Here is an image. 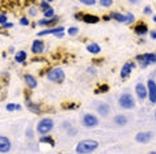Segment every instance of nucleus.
I'll list each match as a JSON object with an SVG mask.
<instances>
[{
    "instance_id": "1",
    "label": "nucleus",
    "mask_w": 156,
    "mask_h": 154,
    "mask_svg": "<svg viewBox=\"0 0 156 154\" xmlns=\"http://www.w3.org/2000/svg\"><path fill=\"white\" fill-rule=\"evenodd\" d=\"M97 148H98V142L96 140H84L76 145L75 150L77 154H89L93 153Z\"/></svg>"
},
{
    "instance_id": "2",
    "label": "nucleus",
    "mask_w": 156,
    "mask_h": 154,
    "mask_svg": "<svg viewBox=\"0 0 156 154\" xmlns=\"http://www.w3.org/2000/svg\"><path fill=\"white\" fill-rule=\"evenodd\" d=\"M119 106L125 110H131L134 109V106H135V101H134V98L131 94L129 93H123L122 95L119 97V101H118Z\"/></svg>"
},
{
    "instance_id": "3",
    "label": "nucleus",
    "mask_w": 156,
    "mask_h": 154,
    "mask_svg": "<svg viewBox=\"0 0 156 154\" xmlns=\"http://www.w3.org/2000/svg\"><path fill=\"white\" fill-rule=\"evenodd\" d=\"M53 128H54V122L47 118L42 119V120L37 124V132L40 135H47Z\"/></svg>"
},
{
    "instance_id": "4",
    "label": "nucleus",
    "mask_w": 156,
    "mask_h": 154,
    "mask_svg": "<svg viewBox=\"0 0 156 154\" xmlns=\"http://www.w3.org/2000/svg\"><path fill=\"white\" fill-rule=\"evenodd\" d=\"M136 62L139 63V65L142 68H146V67H148L150 64H155L156 63V54L138 55V56H136Z\"/></svg>"
},
{
    "instance_id": "5",
    "label": "nucleus",
    "mask_w": 156,
    "mask_h": 154,
    "mask_svg": "<svg viewBox=\"0 0 156 154\" xmlns=\"http://www.w3.org/2000/svg\"><path fill=\"white\" fill-rule=\"evenodd\" d=\"M64 72L62 68H53V69H50L47 72V79L50 81H53V82H62L64 80Z\"/></svg>"
},
{
    "instance_id": "6",
    "label": "nucleus",
    "mask_w": 156,
    "mask_h": 154,
    "mask_svg": "<svg viewBox=\"0 0 156 154\" xmlns=\"http://www.w3.org/2000/svg\"><path fill=\"white\" fill-rule=\"evenodd\" d=\"M147 97L151 103H156V82L154 80H148L147 82Z\"/></svg>"
},
{
    "instance_id": "7",
    "label": "nucleus",
    "mask_w": 156,
    "mask_h": 154,
    "mask_svg": "<svg viewBox=\"0 0 156 154\" xmlns=\"http://www.w3.org/2000/svg\"><path fill=\"white\" fill-rule=\"evenodd\" d=\"M81 122H83V126L87 128H93V127L98 126V119L92 114H85Z\"/></svg>"
},
{
    "instance_id": "8",
    "label": "nucleus",
    "mask_w": 156,
    "mask_h": 154,
    "mask_svg": "<svg viewBox=\"0 0 156 154\" xmlns=\"http://www.w3.org/2000/svg\"><path fill=\"white\" fill-rule=\"evenodd\" d=\"M47 34H54L55 37H58V38H62L64 35V28L63 26H58V28H54V29H47V30H42L37 34V35H47Z\"/></svg>"
},
{
    "instance_id": "9",
    "label": "nucleus",
    "mask_w": 156,
    "mask_h": 154,
    "mask_svg": "<svg viewBox=\"0 0 156 154\" xmlns=\"http://www.w3.org/2000/svg\"><path fill=\"white\" fill-rule=\"evenodd\" d=\"M152 136H154L152 132H139V133L135 136V140H136V142H139V144H147V142H150Z\"/></svg>"
},
{
    "instance_id": "10",
    "label": "nucleus",
    "mask_w": 156,
    "mask_h": 154,
    "mask_svg": "<svg viewBox=\"0 0 156 154\" xmlns=\"http://www.w3.org/2000/svg\"><path fill=\"white\" fill-rule=\"evenodd\" d=\"M134 67H135V64L130 63V62L123 64V67L121 68V77H122V79H127V77L131 75V71L134 69Z\"/></svg>"
},
{
    "instance_id": "11",
    "label": "nucleus",
    "mask_w": 156,
    "mask_h": 154,
    "mask_svg": "<svg viewBox=\"0 0 156 154\" xmlns=\"http://www.w3.org/2000/svg\"><path fill=\"white\" fill-rule=\"evenodd\" d=\"M135 93H136V97L139 98L140 101L146 99V98H147V86H144V85H143L142 82L136 84V86H135Z\"/></svg>"
},
{
    "instance_id": "12",
    "label": "nucleus",
    "mask_w": 156,
    "mask_h": 154,
    "mask_svg": "<svg viewBox=\"0 0 156 154\" xmlns=\"http://www.w3.org/2000/svg\"><path fill=\"white\" fill-rule=\"evenodd\" d=\"M11 150V141L8 137L0 136V153H8Z\"/></svg>"
},
{
    "instance_id": "13",
    "label": "nucleus",
    "mask_w": 156,
    "mask_h": 154,
    "mask_svg": "<svg viewBox=\"0 0 156 154\" xmlns=\"http://www.w3.org/2000/svg\"><path fill=\"white\" fill-rule=\"evenodd\" d=\"M43 50H45V45H43L42 41H40V39L33 41V43H32V52L33 54H42Z\"/></svg>"
},
{
    "instance_id": "14",
    "label": "nucleus",
    "mask_w": 156,
    "mask_h": 154,
    "mask_svg": "<svg viewBox=\"0 0 156 154\" xmlns=\"http://www.w3.org/2000/svg\"><path fill=\"white\" fill-rule=\"evenodd\" d=\"M81 21H84L85 24H89V25H93V24H97L100 18L97 16H94V15H83V20Z\"/></svg>"
},
{
    "instance_id": "15",
    "label": "nucleus",
    "mask_w": 156,
    "mask_h": 154,
    "mask_svg": "<svg viewBox=\"0 0 156 154\" xmlns=\"http://www.w3.org/2000/svg\"><path fill=\"white\" fill-rule=\"evenodd\" d=\"M148 32V28H147V25L144 22H139L135 26V34L136 35H144Z\"/></svg>"
},
{
    "instance_id": "16",
    "label": "nucleus",
    "mask_w": 156,
    "mask_h": 154,
    "mask_svg": "<svg viewBox=\"0 0 156 154\" xmlns=\"http://www.w3.org/2000/svg\"><path fill=\"white\" fill-rule=\"evenodd\" d=\"M97 111L101 116H108V115H109V111H110V107H109V105H106V103H100L98 107H97Z\"/></svg>"
},
{
    "instance_id": "17",
    "label": "nucleus",
    "mask_w": 156,
    "mask_h": 154,
    "mask_svg": "<svg viewBox=\"0 0 156 154\" xmlns=\"http://www.w3.org/2000/svg\"><path fill=\"white\" fill-rule=\"evenodd\" d=\"M58 16H54L51 17V18H46V20H40L38 21V25H41V26H49V25H54L55 22H58Z\"/></svg>"
},
{
    "instance_id": "18",
    "label": "nucleus",
    "mask_w": 156,
    "mask_h": 154,
    "mask_svg": "<svg viewBox=\"0 0 156 154\" xmlns=\"http://www.w3.org/2000/svg\"><path fill=\"white\" fill-rule=\"evenodd\" d=\"M25 82H27V85L30 88V89H34V88H37V80L34 79V77L32 75H25Z\"/></svg>"
},
{
    "instance_id": "19",
    "label": "nucleus",
    "mask_w": 156,
    "mask_h": 154,
    "mask_svg": "<svg viewBox=\"0 0 156 154\" xmlns=\"http://www.w3.org/2000/svg\"><path fill=\"white\" fill-rule=\"evenodd\" d=\"M110 18H113V20H115V21H118V22L126 24L127 17H126V15H121V13H118V12H113V13H110Z\"/></svg>"
},
{
    "instance_id": "20",
    "label": "nucleus",
    "mask_w": 156,
    "mask_h": 154,
    "mask_svg": "<svg viewBox=\"0 0 156 154\" xmlns=\"http://www.w3.org/2000/svg\"><path fill=\"white\" fill-rule=\"evenodd\" d=\"M126 123H127V118L125 116V115H117V116L114 118V124L118 126V127L126 126Z\"/></svg>"
},
{
    "instance_id": "21",
    "label": "nucleus",
    "mask_w": 156,
    "mask_h": 154,
    "mask_svg": "<svg viewBox=\"0 0 156 154\" xmlns=\"http://www.w3.org/2000/svg\"><path fill=\"white\" fill-rule=\"evenodd\" d=\"M25 60H27V52L25 51H17V52L15 54V62L16 63H24Z\"/></svg>"
},
{
    "instance_id": "22",
    "label": "nucleus",
    "mask_w": 156,
    "mask_h": 154,
    "mask_svg": "<svg viewBox=\"0 0 156 154\" xmlns=\"http://www.w3.org/2000/svg\"><path fill=\"white\" fill-rule=\"evenodd\" d=\"M87 51L90 54H93V55H97V54H100L101 49H100V46L97 43H90V45L87 46Z\"/></svg>"
},
{
    "instance_id": "23",
    "label": "nucleus",
    "mask_w": 156,
    "mask_h": 154,
    "mask_svg": "<svg viewBox=\"0 0 156 154\" xmlns=\"http://www.w3.org/2000/svg\"><path fill=\"white\" fill-rule=\"evenodd\" d=\"M40 142H45V144H49L50 146H55V141L53 140V137H49V136H46V135H41V139H40Z\"/></svg>"
},
{
    "instance_id": "24",
    "label": "nucleus",
    "mask_w": 156,
    "mask_h": 154,
    "mask_svg": "<svg viewBox=\"0 0 156 154\" xmlns=\"http://www.w3.org/2000/svg\"><path fill=\"white\" fill-rule=\"evenodd\" d=\"M28 107L30 111H33V112H36V114H40V106L36 105V103H33V102H29L28 101Z\"/></svg>"
},
{
    "instance_id": "25",
    "label": "nucleus",
    "mask_w": 156,
    "mask_h": 154,
    "mask_svg": "<svg viewBox=\"0 0 156 154\" xmlns=\"http://www.w3.org/2000/svg\"><path fill=\"white\" fill-rule=\"evenodd\" d=\"M43 16H45L46 18H51V17H54V16H55V11L50 7L49 9H46L45 12H43Z\"/></svg>"
},
{
    "instance_id": "26",
    "label": "nucleus",
    "mask_w": 156,
    "mask_h": 154,
    "mask_svg": "<svg viewBox=\"0 0 156 154\" xmlns=\"http://www.w3.org/2000/svg\"><path fill=\"white\" fill-rule=\"evenodd\" d=\"M112 4H113V0H100V5H102L105 8H109Z\"/></svg>"
},
{
    "instance_id": "27",
    "label": "nucleus",
    "mask_w": 156,
    "mask_h": 154,
    "mask_svg": "<svg viewBox=\"0 0 156 154\" xmlns=\"http://www.w3.org/2000/svg\"><path fill=\"white\" fill-rule=\"evenodd\" d=\"M40 7H41V9H42V12H45L46 9H49L50 8V4H49V2H41V4H40Z\"/></svg>"
},
{
    "instance_id": "28",
    "label": "nucleus",
    "mask_w": 156,
    "mask_h": 154,
    "mask_svg": "<svg viewBox=\"0 0 156 154\" xmlns=\"http://www.w3.org/2000/svg\"><path fill=\"white\" fill-rule=\"evenodd\" d=\"M126 17H127V20H126V25L133 24L134 21H135V17H134V15H133V13H127V15H126Z\"/></svg>"
},
{
    "instance_id": "29",
    "label": "nucleus",
    "mask_w": 156,
    "mask_h": 154,
    "mask_svg": "<svg viewBox=\"0 0 156 154\" xmlns=\"http://www.w3.org/2000/svg\"><path fill=\"white\" fill-rule=\"evenodd\" d=\"M67 33H68V35H76V34L79 33V29H77V28H73V26H72V28L68 29V32H67Z\"/></svg>"
},
{
    "instance_id": "30",
    "label": "nucleus",
    "mask_w": 156,
    "mask_h": 154,
    "mask_svg": "<svg viewBox=\"0 0 156 154\" xmlns=\"http://www.w3.org/2000/svg\"><path fill=\"white\" fill-rule=\"evenodd\" d=\"M81 4H85V5H94L96 4V0H80Z\"/></svg>"
},
{
    "instance_id": "31",
    "label": "nucleus",
    "mask_w": 156,
    "mask_h": 154,
    "mask_svg": "<svg viewBox=\"0 0 156 154\" xmlns=\"http://www.w3.org/2000/svg\"><path fill=\"white\" fill-rule=\"evenodd\" d=\"M108 90H109V86H108V85H101L100 89L96 90V93H104V92H108Z\"/></svg>"
},
{
    "instance_id": "32",
    "label": "nucleus",
    "mask_w": 156,
    "mask_h": 154,
    "mask_svg": "<svg viewBox=\"0 0 156 154\" xmlns=\"http://www.w3.org/2000/svg\"><path fill=\"white\" fill-rule=\"evenodd\" d=\"M20 24L23 25V26H28V25H29V20L27 18V17H21V18H20Z\"/></svg>"
},
{
    "instance_id": "33",
    "label": "nucleus",
    "mask_w": 156,
    "mask_h": 154,
    "mask_svg": "<svg viewBox=\"0 0 156 154\" xmlns=\"http://www.w3.org/2000/svg\"><path fill=\"white\" fill-rule=\"evenodd\" d=\"M37 13H38V9H37L36 7H30V8H29V15L37 16Z\"/></svg>"
},
{
    "instance_id": "34",
    "label": "nucleus",
    "mask_w": 156,
    "mask_h": 154,
    "mask_svg": "<svg viewBox=\"0 0 156 154\" xmlns=\"http://www.w3.org/2000/svg\"><path fill=\"white\" fill-rule=\"evenodd\" d=\"M5 22H7V15H4V13H0V25L5 24Z\"/></svg>"
},
{
    "instance_id": "35",
    "label": "nucleus",
    "mask_w": 156,
    "mask_h": 154,
    "mask_svg": "<svg viewBox=\"0 0 156 154\" xmlns=\"http://www.w3.org/2000/svg\"><path fill=\"white\" fill-rule=\"evenodd\" d=\"M143 12H144V15H152V9H151L150 7H146L144 9H143Z\"/></svg>"
},
{
    "instance_id": "36",
    "label": "nucleus",
    "mask_w": 156,
    "mask_h": 154,
    "mask_svg": "<svg viewBox=\"0 0 156 154\" xmlns=\"http://www.w3.org/2000/svg\"><path fill=\"white\" fill-rule=\"evenodd\" d=\"M2 26L5 28V29H11V28H13V24H12V22H5V24H3Z\"/></svg>"
},
{
    "instance_id": "37",
    "label": "nucleus",
    "mask_w": 156,
    "mask_h": 154,
    "mask_svg": "<svg viewBox=\"0 0 156 154\" xmlns=\"http://www.w3.org/2000/svg\"><path fill=\"white\" fill-rule=\"evenodd\" d=\"M15 103H9V105H7V110L8 111H15Z\"/></svg>"
},
{
    "instance_id": "38",
    "label": "nucleus",
    "mask_w": 156,
    "mask_h": 154,
    "mask_svg": "<svg viewBox=\"0 0 156 154\" xmlns=\"http://www.w3.org/2000/svg\"><path fill=\"white\" fill-rule=\"evenodd\" d=\"M81 15H83V13H76L75 15V18L76 20H83V16H81Z\"/></svg>"
},
{
    "instance_id": "39",
    "label": "nucleus",
    "mask_w": 156,
    "mask_h": 154,
    "mask_svg": "<svg viewBox=\"0 0 156 154\" xmlns=\"http://www.w3.org/2000/svg\"><path fill=\"white\" fill-rule=\"evenodd\" d=\"M151 38H154V39H156V32H151Z\"/></svg>"
},
{
    "instance_id": "40",
    "label": "nucleus",
    "mask_w": 156,
    "mask_h": 154,
    "mask_svg": "<svg viewBox=\"0 0 156 154\" xmlns=\"http://www.w3.org/2000/svg\"><path fill=\"white\" fill-rule=\"evenodd\" d=\"M15 110L20 111V110H21V106H20V105H16V106H15Z\"/></svg>"
},
{
    "instance_id": "41",
    "label": "nucleus",
    "mask_w": 156,
    "mask_h": 154,
    "mask_svg": "<svg viewBox=\"0 0 156 154\" xmlns=\"http://www.w3.org/2000/svg\"><path fill=\"white\" fill-rule=\"evenodd\" d=\"M104 20H105V21H109V20H110V16H104Z\"/></svg>"
},
{
    "instance_id": "42",
    "label": "nucleus",
    "mask_w": 156,
    "mask_h": 154,
    "mask_svg": "<svg viewBox=\"0 0 156 154\" xmlns=\"http://www.w3.org/2000/svg\"><path fill=\"white\" fill-rule=\"evenodd\" d=\"M129 2L131 3V4H135V3H138V2H139V0H129Z\"/></svg>"
},
{
    "instance_id": "43",
    "label": "nucleus",
    "mask_w": 156,
    "mask_h": 154,
    "mask_svg": "<svg viewBox=\"0 0 156 154\" xmlns=\"http://www.w3.org/2000/svg\"><path fill=\"white\" fill-rule=\"evenodd\" d=\"M62 127H64V128H67V127H70V124H68V123H64V124H63V126H62Z\"/></svg>"
},
{
    "instance_id": "44",
    "label": "nucleus",
    "mask_w": 156,
    "mask_h": 154,
    "mask_svg": "<svg viewBox=\"0 0 156 154\" xmlns=\"http://www.w3.org/2000/svg\"><path fill=\"white\" fill-rule=\"evenodd\" d=\"M46 2H49V3H51V2H54V0H46Z\"/></svg>"
},
{
    "instance_id": "45",
    "label": "nucleus",
    "mask_w": 156,
    "mask_h": 154,
    "mask_svg": "<svg viewBox=\"0 0 156 154\" xmlns=\"http://www.w3.org/2000/svg\"><path fill=\"white\" fill-rule=\"evenodd\" d=\"M154 21H155V22H156V16H155V17H154Z\"/></svg>"
},
{
    "instance_id": "46",
    "label": "nucleus",
    "mask_w": 156,
    "mask_h": 154,
    "mask_svg": "<svg viewBox=\"0 0 156 154\" xmlns=\"http://www.w3.org/2000/svg\"><path fill=\"white\" fill-rule=\"evenodd\" d=\"M155 118H156V110H155Z\"/></svg>"
}]
</instances>
